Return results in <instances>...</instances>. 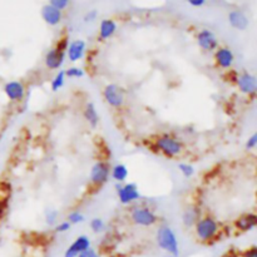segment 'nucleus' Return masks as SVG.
<instances>
[{
    "instance_id": "nucleus-1",
    "label": "nucleus",
    "mask_w": 257,
    "mask_h": 257,
    "mask_svg": "<svg viewBox=\"0 0 257 257\" xmlns=\"http://www.w3.org/2000/svg\"><path fill=\"white\" fill-rule=\"evenodd\" d=\"M157 243L163 251L173 257L180 255V247H178V240L175 232L168 226H161L157 232Z\"/></svg>"
},
{
    "instance_id": "nucleus-2",
    "label": "nucleus",
    "mask_w": 257,
    "mask_h": 257,
    "mask_svg": "<svg viewBox=\"0 0 257 257\" xmlns=\"http://www.w3.org/2000/svg\"><path fill=\"white\" fill-rule=\"evenodd\" d=\"M218 223L212 217H203L197 221L196 223V235L201 241L206 242L210 241L217 235Z\"/></svg>"
},
{
    "instance_id": "nucleus-3",
    "label": "nucleus",
    "mask_w": 257,
    "mask_h": 257,
    "mask_svg": "<svg viewBox=\"0 0 257 257\" xmlns=\"http://www.w3.org/2000/svg\"><path fill=\"white\" fill-rule=\"evenodd\" d=\"M68 47V39L64 38L63 40H60L58 43V45L55 48H52L49 52L45 55V64L49 69H58V68L62 67L63 62H64L65 58V50Z\"/></svg>"
},
{
    "instance_id": "nucleus-4",
    "label": "nucleus",
    "mask_w": 257,
    "mask_h": 257,
    "mask_svg": "<svg viewBox=\"0 0 257 257\" xmlns=\"http://www.w3.org/2000/svg\"><path fill=\"white\" fill-rule=\"evenodd\" d=\"M155 146L157 151L162 152L163 155L168 156V157L180 155L183 150L182 142L178 141L177 138L171 137V136H162V137L157 138Z\"/></svg>"
},
{
    "instance_id": "nucleus-5",
    "label": "nucleus",
    "mask_w": 257,
    "mask_h": 257,
    "mask_svg": "<svg viewBox=\"0 0 257 257\" xmlns=\"http://www.w3.org/2000/svg\"><path fill=\"white\" fill-rule=\"evenodd\" d=\"M103 95L108 104L114 108H119L124 103V92L117 84H108L103 90Z\"/></svg>"
},
{
    "instance_id": "nucleus-6",
    "label": "nucleus",
    "mask_w": 257,
    "mask_h": 257,
    "mask_svg": "<svg viewBox=\"0 0 257 257\" xmlns=\"http://www.w3.org/2000/svg\"><path fill=\"white\" fill-rule=\"evenodd\" d=\"M110 176V167L107 162H97L90 170V181L94 185H104Z\"/></svg>"
},
{
    "instance_id": "nucleus-7",
    "label": "nucleus",
    "mask_w": 257,
    "mask_h": 257,
    "mask_svg": "<svg viewBox=\"0 0 257 257\" xmlns=\"http://www.w3.org/2000/svg\"><path fill=\"white\" fill-rule=\"evenodd\" d=\"M132 220L140 226H152L157 221V216L147 207H136L132 211Z\"/></svg>"
},
{
    "instance_id": "nucleus-8",
    "label": "nucleus",
    "mask_w": 257,
    "mask_h": 257,
    "mask_svg": "<svg viewBox=\"0 0 257 257\" xmlns=\"http://www.w3.org/2000/svg\"><path fill=\"white\" fill-rule=\"evenodd\" d=\"M118 197H119V201L123 205H130V203L140 200L141 193L138 191L137 185L127 183L124 186H118Z\"/></svg>"
},
{
    "instance_id": "nucleus-9",
    "label": "nucleus",
    "mask_w": 257,
    "mask_h": 257,
    "mask_svg": "<svg viewBox=\"0 0 257 257\" xmlns=\"http://www.w3.org/2000/svg\"><path fill=\"white\" fill-rule=\"evenodd\" d=\"M197 43L200 45L201 49L206 50V52H212L217 48L218 40L216 38L215 33L212 30L203 29L197 34Z\"/></svg>"
},
{
    "instance_id": "nucleus-10",
    "label": "nucleus",
    "mask_w": 257,
    "mask_h": 257,
    "mask_svg": "<svg viewBox=\"0 0 257 257\" xmlns=\"http://www.w3.org/2000/svg\"><path fill=\"white\" fill-rule=\"evenodd\" d=\"M90 248V240L88 236H79L73 241L72 245L65 250L64 257H78L83 251Z\"/></svg>"
},
{
    "instance_id": "nucleus-11",
    "label": "nucleus",
    "mask_w": 257,
    "mask_h": 257,
    "mask_svg": "<svg viewBox=\"0 0 257 257\" xmlns=\"http://www.w3.org/2000/svg\"><path fill=\"white\" fill-rule=\"evenodd\" d=\"M4 92L10 100L19 102V100H22L24 98L25 88L19 80H12V82H8L5 84Z\"/></svg>"
},
{
    "instance_id": "nucleus-12",
    "label": "nucleus",
    "mask_w": 257,
    "mask_h": 257,
    "mask_svg": "<svg viewBox=\"0 0 257 257\" xmlns=\"http://www.w3.org/2000/svg\"><path fill=\"white\" fill-rule=\"evenodd\" d=\"M237 85L245 94H255L257 89V80L250 73H243L237 78Z\"/></svg>"
},
{
    "instance_id": "nucleus-13",
    "label": "nucleus",
    "mask_w": 257,
    "mask_h": 257,
    "mask_svg": "<svg viewBox=\"0 0 257 257\" xmlns=\"http://www.w3.org/2000/svg\"><path fill=\"white\" fill-rule=\"evenodd\" d=\"M215 59H216V63L218 64V67L230 68L231 65H232L235 57H233V53L230 48L223 47V48H218V49L216 50Z\"/></svg>"
},
{
    "instance_id": "nucleus-14",
    "label": "nucleus",
    "mask_w": 257,
    "mask_h": 257,
    "mask_svg": "<svg viewBox=\"0 0 257 257\" xmlns=\"http://www.w3.org/2000/svg\"><path fill=\"white\" fill-rule=\"evenodd\" d=\"M42 18L47 24L54 27V25L59 24L62 20V12L53 8L50 4H47L42 8Z\"/></svg>"
},
{
    "instance_id": "nucleus-15",
    "label": "nucleus",
    "mask_w": 257,
    "mask_h": 257,
    "mask_svg": "<svg viewBox=\"0 0 257 257\" xmlns=\"http://www.w3.org/2000/svg\"><path fill=\"white\" fill-rule=\"evenodd\" d=\"M85 43L83 40H74V42L70 43L68 45L67 54L68 58H69L70 62H77V60H80L83 57H84L85 53Z\"/></svg>"
},
{
    "instance_id": "nucleus-16",
    "label": "nucleus",
    "mask_w": 257,
    "mask_h": 257,
    "mask_svg": "<svg viewBox=\"0 0 257 257\" xmlns=\"http://www.w3.org/2000/svg\"><path fill=\"white\" fill-rule=\"evenodd\" d=\"M228 20H230V24L235 29L245 30L248 27L247 17H246L245 13L240 12V10H233V12H231L228 14Z\"/></svg>"
},
{
    "instance_id": "nucleus-17",
    "label": "nucleus",
    "mask_w": 257,
    "mask_h": 257,
    "mask_svg": "<svg viewBox=\"0 0 257 257\" xmlns=\"http://www.w3.org/2000/svg\"><path fill=\"white\" fill-rule=\"evenodd\" d=\"M257 225V217L255 213H247V215L241 216L238 220H236L235 226L236 228H238L242 232H246V231L252 230L253 227Z\"/></svg>"
},
{
    "instance_id": "nucleus-18",
    "label": "nucleus",
    "mask_w": 257,
    "mask_h": 257,
    "mask_svg": "<svg viewBox=\"0 0 257 257\" xmlns=\"http://www.w3.org/2000/svg\"><path fill=\"white\" fill-rule=\"evenodd\" d=\"M117 30V24H115L114 20L112 19H104L102 20L99 27V37L100 39H109L110 37H113Z\"/></svg>"
},
{
    "instance_id": "nucleus-19",
    "label": "nucleus",
    "mask_w": 257,
    "mask_h": 257,
    "mask_svg": "<svg viewBox=\"0 0 257 257\" xmlns=\"http://www.w3.org/2000/svg\"><path fill=\"white\" fill-rule=\"evenodd\" d=\"M200 215H201V211L198 207H196V206H191V207H188L182 215V221L183 223H185V226L191 227V226L196 225L198 218H200Z\"/></svg>"
},
{
    "instance_id": "nucleus-20",
    "label": "nucleus",
    "mask_w": 257,
    "mask_h": 257,
    "mask_svg": "<svg viewBox=\"0 0 257 257\" xmlns=\"http://www.w3.org/2000/svg\"><path fill=\"white\" fill-rule=\"evenodd\" d=\"M84 117H85V119L90 123V125H92V127H95V125L98 124V120H99V118H98V112H97V109H95V107L93 103H88L87 104V107H85V109H84Z\"/></svg>"
},
{
    "instance_id": "nucleus-21",
    "label": "nucleus",
    "mask_w": 257,
    "mask_h": 257,
    "mask_svg": "<svg viewBox=\"0 0 257 257\" xmlns=\"http://www.w3.org/2000/svg\"><path fill=\"white\" fill-rule=\"evenodd\" d=\"M110 176L118 182H123L128 177V168L124 165H115L110 171Z\"/></svg>"
},
{
    "instance_id": "nucleus-22",
    "label": "nucleus",
    "mask_w": 257,
    "mask_h": 257,
    "mask_svg": "<svg viewBox=\"0 0 257 257\" xmlns=\"http://www.w3.org/2000/svg\"><path fill=\"white\" fill-rule=\"evenodd\" d=\"M64 83H65V72L64 70H60L59 73H57V75L53 78L52 83H50L53 92H58V90L64 85Z\"/></svg>"
},
{
    "instance_id": "nucleus-23",
    "label": "nucleus",
    "mask_w": 257,
    "mask_h": 257,
    "mask_svg": "<svg viewBox=\"0 0 257 257\" xmlns=\"http://www.w3.org/2000/svg\"><path fill=\"white\" fill-rule=\"evenodd\" d=\"M105 227V223L102 218H93L90 221V228H92L93 232L95 233H100Z\"/></svg>"
},
{
    "instance_id": "nucleus-24",
    "label": "nucleus",
    "mask_w": 257,
    "mask_h": 257,
    "mask_svg": "<svg viewBox=\"0 0 257 257\" xmlns=\"http://www.w3.org/2000/svg\"><path fill=\"white\" fill-rule=\"evenodd\" d=\"M83 221H84V216L79 211H74V212L69 213V216H68V222L70 225H78V223H82Z\"/></svg>"
},
{
    "instance_id": "nucleus-25",
    "label": "nucleus",
    "mask_w": 257,
    "mask_h": 257,
    "mask_svg": "<svg viewBox=\"0 0 257 257\" xmlns=\"http://www.w3.org/2000/svg\"><path fill=\"white\" fill-rule=\"evenodd\" d=\"M65 72V77H70V78H82L84 77V70L80 69V68L77 67H72V68H68Z\"/></svg>"
},
{
    "instance_id": "nucleus-26",
    "label": "nucleus",
    "mask_w": 257,
    "mask_h": 257,
    "mask_svg": "<svg viewBox=\"0 0 257 257\" xmlns=\"http://www.w3.org/2000/svg\"><path fill=\"white\" fill-rule=\"evenodd\" d=\"M178 170H180L181 173L187 178L192 177L193 173H195V168H193V166L188 165V163H181V165L178 166Z\"/></svg>"
},
{
    "instance_id": "nucleus-27",
    "label": "nucleus",
    "mask_w": 257,
    "mask_h": 257,
    "mask_svg": "<svg viewBox=\"0 0 257 257\" xmlns=\"http://www.w3.org/2000/svg\"><path fill=\"white\" fill-rule=\"evenodd\" d=\"M49 4L57 10H59V12H62L63 9H65L69 5V2L68 0H52V2H49Z\"/></svg>"
},
{
    "instance_id": "nucleus-28",
    "label": "nucleus",
    "mask_w": 257,
    "mask_h": 257,
    "mask_svg": "<svg viewBox=\"0 0 257 257\" xmlns=\"http://www.w3.org/2000/svg\"><path fill=\"white\" fill-rule=\"evenodd\" d=\"M57 218H58V212L57 211L52 210V211H48L45 213V221H47L48 225H54L57 222Z\"/></svg>"
},
{
    "instance_id": "nucleus-29",
    "label": "nucleus",
    "mask_w": 257,
    "mask_h": 257,
    "mask_svg": "<svg viewBox=\"0 0 257 257\" xmlns=\"http://www.w3.org/2000/svg\"><path fill=\"white\" fill-rule=\"evenodd\" d=\"M69 228H70V223L68 222V221H64V222H60L59 225L55 227V231H57V232H59V233H62V232H67Z\"/></svg>"
},
{
    "instance_id": "nucleus-30",
    "label": "nucleus",
    "mask_w": 257,
    "mask_h": 257,
    "mask_svg": "<svg viewBox=\"0 0 257 257\" xmlns=\"http://www.w3.org/2000/svg\"><path fill=\"white\" fill-rule=\"evenodd\" d=\"M78 257H100V256H99V253L94 250V248L90 247V248H88V250L83 251V252L80 253Z\"/></svg>"
},
{
    "instance_id": "nucleus-31",
    "label": "nucleus",
    "mask_w": 257,
    "mask_h": 257,
    "mask_svg": "<svg viewBox=\"0 0 257 257\" xmlns=\"http://www.w3.org/2000/svg\"><path fill=\"white\" fill-rule=\"evenodd\" d=\"M256 146H257V135L255 133V135H252L250 138H248L247 143H246V148H247V150H252V148H255Z\"/></svg>"
},
{
    "instance_id": "nucleus-32",
    "label": "nucleus",
    "mask_w": 257,
    "mask_h": 257,
    "mask_svg": "<svg viewBox=\"0 0 257 257\" xmlns=\"http://www.w3.org/2000/svg\"><path fill=\"white\" fill-rule=\"evenodd\" d=\"M243 257H257V247L253 246V247H251L250 250L246 251Z\"/></svg>"
},
{
    "instance_id": "nucleus-33",
    "label": "nucleus",
    "mask_w": 257,
    "mask_h": 257,
    "mask_svg": "<svg viewBox=\"0 0 257 257\" xmlns=\"http://www.w3.org/2000/svg\"><path fill=\"white\" fill-rule=\"evenodd\" d=\"M95 17H97V13H95V12H90V13H88L87 15H85L84 20H85V22H88V23L93 22V20L95 19Z\"/></svg>"
},
{
    "instance_id": "nucleus-34",
    "label": "nucleus",
    "mask_w": 257,
    "mask_h": 257,
    "mask_svg": "<svg viewBox=\"0 0 257 257\" xmlns=\"http://www.w3.org/2000/svg\"><path fill=\"white\" fill-rule=\"evenodd\" d=\"M190 3L191 5H192V7H202L203 4H205V0H190Z\"/></svg>"
},
{
    "instance_id": "nucleus-35",
    "label": "nucleus",
    "mask_w": 257,
    "mask_h": 257,
    "mask_svg": "<svg viewBox=\"0 0 257 257\" xmlns=\"http://www.w3.org/2000/svg\"><path fill=\"white\" fill-rule=\"evenodd\" d=\"M4 208H5L4 203L0 202V216H2V215H3V212H4Z\"/></svg>"
}]
</instances>
